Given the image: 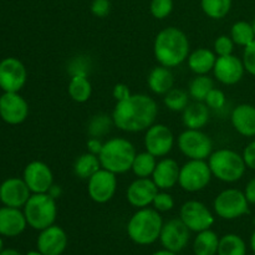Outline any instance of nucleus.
I'll return each mask as SVG.
<instances>
[{
	"label": "nucleus",
	"instance_id": "obj_5",
	"mask_svg": "<svg viewBox=\"0 0 255 255\" xmlns=\"http://www.w3.org/2000/svg\"><path fill=\"white\" fill-rule=\"evenodd\" d=\"M212 174L224 183H236L246 174L247 164L243 154L231 148H221L212 152L208 158Z\"/></svg>",
	"mask_w": 255,
	"mask_h": 255
},
{
	"label": "nucleus",
	"instance_id": "obj_39",
	"mask_svg": "<svg viewBox=\"0 0 255 255\" xmlns=\"http://www.w3.org/2000/svg\"><path fill=\"white\" fill-rule=\"evenodd\" d=\"M152 206H153V208L156 209V211H158L159 213H164V212H169L173 209L174 199L173 197L169 193H167L166 191H161L156 194Z\"/></svg>",
	"mask_w": 255,
	"mask_h": 255
},
{
	"label": "nucleus",
	"instance_id": "obj_43",
	"mask_svg": "<svg viewBox=\"0 0 255 255\" xmlns=\"http://www.w3.org/2000/svg\"><path fill=\"white\" fill-rule=\"evenodd\" d=\"M243 158L248 168L255 171V139L248 143L243 151Z\"/></svg>",
	"mask_w": 255,
	"mask_h": 255
},
{
	"label": "nucleus",
	"instance_id": "obj_42",
	"mask_svg": "<svg viewBox=\"0 0 255 255\" xmlns=\"http://www.w3.org/2000/svg\"><path fill=\"white\" fill-rule=\"evenodd\" d=\"M111 11L110 0H94L91 2V12L96 17H106Z\"/></svg>",
	"mask_w": 255,
	"mask_h": 255
},
{
	"label": "nucleus",
	"instance_id": "obj_45",
	"mask_svg": "<svg viewBox=\"0 0 255 255\" xmlns=\"http://www.w3.org/2000/svg\"><path fill=\"white\" fill-rule=\"evenodd\" d=\"M86 146H87V152L99 156L100 152H101L102 149V146H104V142H102L100 138H97V137H90Z\"/></svg>",
	"mask_w": 255,
	"mask_h": 255
},
{
	"label": "nucleus",
	"instance_id": "obj_34",
	"mask_svg": "<svg viewBox=\"0 0 255 255\" xmlns=\"http://www.w3.org/2000/svg\"><path fill=\"white\" fill-rule=\"evenodd\" d=\"M233 0H201L204 14L213 20H221L229 14Z\"/></svg>",
	"mask_w": 255,
	"mask_h": 255
},
{
	"label": "nucleus",
	"instance_id": "obj_19",
	"mask_svg": "<svg viewBox=\"0 0 255 255\" xmlns=\"http://www.w3.org/2000/svg\"><path fill=\"white\" fill-rule=\"evenodd\" d=\"M67 234L61 227L52 226L40 231L37 237V251L44 255H61L67 247Z\"/></svg>",
	"mask_w": 255,
	"mask_h": 255
},
{
	"label": "nucleus",
	"instance_id": "obj_27",
	"mask_svg": "<svg viewBox=\"0 0 255 255\" xmlns=\"http://www.w3.org/2000/svg\"><path fill=\"white\" fill-rule=\"evenodd\" d=\"M67 92L71 100L77 104L89 101L92 95V85L87 75H74L71 76L67 87Z\"/></svg>",
	"mask_w": 255,
	"mask_h": 255
},
{
	"label": "nucleus",
	"instance_id": "obj_40",
	"mask_svg": "<svg viewBox=\"0 0 255 255\" xmlns=\"http://www.w3.org/2000/svg\"><path fill=\"white\" fill-rule=\"evenodd\" d=\"M204 104L209 107L211 110H221L226 106L227 104V97L226 94L222 91L221 89H212L211 92L207 95Z\"/></svg>",
	"mask_w": 255,
	"mask_h": 255
},
{
	"label": "nucleus",
	"instance_id": "obj_20",
	"mask_svg": "<svg viewBox=\"0 0 255 255\" xmlns=\"http://www.w3.org/2000/svg\"><path fill=\"white\" fill-rule=\"evenodd\" d=\"M159 189L152 178H137L128 186L126 198L132 207L137 209L146 208L153 203Z\"/></svg>",
	"mask_w": 255,
	"mask_h": 255
},
{
	"label": "nucleus",
	"instance_id": "obj_15",
	"mask_svg": "<svg viewBox=\"0 0 255 255\" xmlns=\"http://www.w3.org/2000/svg\"><path fill=\"white\" fill-rule=\"evenodd\" d=\"M22 179L31 193H47L54 186V173L42 161H32L27 163L22 172Z\"/></svg>",
	"mask_w": 255,
	"mask_h": 255
},
{
	"label": "nucleus",
	"instance_id": "obj_18",
	"mask_svg": "<svg viewBox=\"0 0 255 255\" xmlns=\"http://www.w3.org/2000/svg\"><path fill=\"white\" fill-rule=\"evenodd\" d=\"M31 194V191L22 178L10 177L0 184V201L2 206L21 209Z\"/></svg>",
	"mask_w": 255,
	"mask_h": 255
},
{
	"label": "nucleus",
	"instance_id": "obj_48",
	"mask_svg": "<svg viewBox=\"0 0 255 255\" xmlns=\"http://www.w3.org/2000/svg\"><path fill=\"white\" fill-rule=\"evenodd\" d=\"M0 255H22L20 252H17L16 249H2V252L0 253Z\"/></svg>",
	"mask_w": 255,
	"mask_h": 255
},
{
	"label": "nucleus",
	"instance_id": "obj_47",
	"mask_svg": "<svg viewBox=\"0 0 255 255\" xmlns=\"http://www.w3.org/2000/svg\"><path fill=\"white\" fill-rule=\"evenodd\" d=\"M47 193H49L51 197H54L55 199H57V198H60V197H61L62 191H61V188H60L59 186L54 184V186H52L51 188H50V191L47 192Z\"/></svg>",
	"mask_w": 255,
	"mask_h": 255
},
{
	"label": "nucleus",
	"instance_id": "obj_16",
	"mask_svg": "<svg viewBox=\"0 0 255 255\" xmlns=\"http://www.w3.org/2000/svg\"><path fill=\"white\" fill-rule=\"evenodd\" d=\"M189 232L191 231L188 227L182 222L181 218L169 219L168 222L163 223L159 241L164 249L173 253H179L188 244Z\"/></svg>",
	"mask_w": 255,
	"mask_h": 255
},
{
	"label": "nucleus",
	"instance_id": "obj_38",
	"mask_svg": "<svg viewBox=\"0 0 255 255\" xmlns=\"http://www.w3.org/2000/svg\"><path fill=\"white\" fill-rule=\"evenodd\" d=\"M234 41L232 40L231 35H221L214 40V50L217 56H227V55H232L234 51Z\"/></svg>",
	"mask_w": 255,
	"mask_h": 255
},
{
	"label": "nucleus",
	"instance_id": "obj_17",
	"mask_svg": "<svg viewBox=\"0 0 255 255\" xmlns=\"http://www.w3.org/2000/svg\"><path fill=\"white\" fill-rule=\"evenodd\" d=\"M213 74L221 84L232 86L242 81L246 74V67H244L243 60L239 59L236 55L218 56L214 65Z\"/></svg>",
	"mask_w": 255,
	"mask_h": 255
},
{
	"label": "nucleus",
	"instance_id": "obj_22",
	"mask_svg": "<svg viewBox=\"0 0 255 255\" xmlns=\"http://www.w3.org/2000/svg\"><path fill=\"white\" fill-rule=\"evenodd\" d=\"M179 171H181V167L176 159L163 157L161 161L157 162L151 178L158 187L159 191H168L178 184Z\"/></svg>",
	"mask_w": 255,
	"mask_h": 255
},
{
	"label": "nucleus",
	"instance_id": "obj_24",
	"mask_svg": "<svg viewBox=\"0 0 255 255\" xmlns=\"http://www.w3.org/2000/svg\"><path fill=\"white\" fill-rule=\"evenodd\" d=\"M211 119V109L204 102L193 101L182 112V122L187 128L202 129Z\"/></svg>",
	"mask_w": 255,
	"mask_h": 255
},
{
	"label": "nucleus",
	"instance_id": "obj_7",
	"mask_svg": "<svg viewBox=\"0 0 255 255\" xmlns=\"http://www.w3.org/2000/svg\"><path fill=\"white\" fill-rule=\"evenodd\" d=\"M213 209L219 218L233 221L249 213V202L243 191L228 188L214 198Z\"/></svg>",
	"mask_w": 255,
	"mask_h": 255
},
{
	"label": "nucleus",
	"instance_id": "obj_3",
	"mask_svg": "<svg viewBox=\"0 0 255 255\" xmlns=\"http://www.w3.org/2000/svg\"><path fill=\"white\" fill-rule=\"evenodd\" d=\"M136 154L131 141L124 137H114L104 142L99 158L102 168L115 174H122L131 171Z\"/></svg>",
	"mask_w": 255,
	"mask_h": 255
},
{
	"label": "nucleus",
	"instance_id": "obj_10",
	"mask_svg": "<svg viewBox=\"0 0 255 255\" xmlns=\"http://www.w3.org/2000/svg\"><path fill=\"white\" fill-rule=\"evenodd\" d=\"M27 81V70L16 57H5L0 61V90L2 92H20Z\"/></svg>",
	"mask_w": 255,
	"mask_h": 255
},
{
	"label": "nucleus",
	"instance_id": "obj_41",
	"mask_svg": "<svg viewBox=\"0 0 255 255\" xmlns=\"http://www.w3.org/2000/svg\"><path fill=\"white\" fill-rule=\"evenodd\" d=\"M242 60H243L246 71L255 76V40L252 44H249L248 46L244 47Z\"/></svg>",
	"mask_w": 255,
	"mask_h": 255
},
{
	"label": "nucleus",
	"instance_id": "obj_6",
	"mask_svg": "<svg viewBox=\"0 0 255 255\" xmlns=\"http://www.w3.org/2000/svg\"><path fill=\"white\" fill-rule=\"evenodd\" d=\"M27 226L35 231H42L52 226L57 217L56 199L49 193H32L24 206Z\"/></svg>",
	"mask_w": 255,
	"mask_h": 255
},
{
	"label": "nucleus",
	"instance_id": "obj_14",
	"mask_svg": "<svg viewBox=\"0 0 255 255\" xmlns=\"http://www.w3.org/2000/svg\"><path fill=\"white\" fill-rule=\"evenodd\" d=\"M29 116V104L19 92H2L0 96V119L7 125L22 124Z\"/></svg>",
	"mask_w": 255,
	"mask_h": 255
},
{
	"label": "nucleus",
	"instance_id": "obj_49",
	"mask_svg": "<svg viewBox=\"0 0 255 255\" xmlns=\"http://www.w3.org/2000/svg\"><path fill=\"white\" fill-rule=\"evenodd\" d=\"M152 255H177V253H173L171 251H167V249H163V251H158Z\"/></svg>",
	"mask_w": 255,
	"mask_h": 255
},
{
	"label": "nucleus",
	"instance_id": "obj_54",
	"mask_svg": "<svg viewBox=\"0 0 255 255\" xmlns=\"http://www.w3.org/2000/svg\"><path fill=\"white\" fill-rule=\"evenodd\" d=\"M254 226H255V218H254Z\"/></svg>",
	"mask_w": 255,
	"mask_h": 255
},
{
	"label": "nucleus",
	"instance_id": "obj_25",
	"mask_svg": "<svg viewBox=\"0 0 255 255\" xmlns=\"http://www.w3.org/2000/svg\"><path fill=\"white\" fill-rule=\"evenodd\" d=\"M216 52L207 47H198L189 54L187 62L188 67L196 75H208L213 71L217 61Z\"/></svg>",
	"mask_w": 255,
	"mask_h": 255
},
{
	"label": "nucleus",
	"instance_id": "obj_55",
	"mask_svg": "<svg viewBox=\"0 0 255 255\" xmlns=\"http://www.w3.org/2000/svg\"><path fill=\"white\" fill-rule=\"evenodd\" d=\"M0 206H1V201H0Z\"/></svg>",
	"mask_w": 255,
	"mask_h": 255
},
{
	"label": "nucleus",
	"instance_id": "obj_37",
	"mask_svg": "<svg viewBox=\"0 0 255 255\" xmlns=\"http://www.w3.org/2000/svg\"><path fill=\"white\" fill-rule=\"evenodd\" d=\"M173 0H151L149 11L152 16L158 20H163L173 11Z\"/></svg>",
	"mask_w": 255,
	"mask_h": 255
},
{
	"label": "nucleus",
	"instance_id": "obj_52",
	"mask_svg": "<svg viewBox=\"0 0 255 255\" xmlns=\"http://www.w3.org/2000/svg\"><path fill=\"white\" fill-rule=\"evenodd\" d=\"M2 249H4V243H2L1 236H0V253H1V252H2Z\"/></svg>",
	"mask_w": 255,
	"mask_h": 255
},
{
	"label": "nucleus",
	"instance_id": "obj_26",
	"mask_svg": "<svg viewBox=\"0 0 255 255\" xmlns=\"http://www.w3.org/2000/svg\"><path fill=\"white\" fill-rule=\"evenodd\" d=\"M147 84L153 94L164 96L169 90L173 89L174 76L171 69L159 65L151 70L148 77H147Z\"/></svg>",
	"mask_w": 255,
	"mask_h": 255
},
{
	"label": "nucleus",
	"instance_id": "obj_33",
	"mask_svg": "<svg viewBox=\"0 0 255 255\" xmlns=\"http://www.w3.org/2000/svg\"><path fill=\"white\" fill-rule=\"evenodd\" d=\"M218 255H247L246 242L238 234H226L219 239Z\"/></svg>",
	"mask_w": 255,
	"mask_h": 255
},
{
	"label": "nucleus",
	"instance_id": "obj_29",
	"mask_svg": "<svg viewBox=\"0 0 255 255\" xmlns=\"http://www.w3.org/2000/svg\"><path fill=\"white\" fill-rule=\"evenodd\" d=\"M219 239L216 232L207 229L197 234L193 243V252L196 255H216L218 253Z\"/></svg>",
	"mask_w": 255,
	"mask_h": 255
},
{
	"label": "nucleus",
	"instance_id": "obj_51",
	"mask_svg": "<svg viewBox=\"0 0 255 255\" xmlns=\"http://www.w3.org/2000/svg\"><path fill=\"white\" fill-rule=\"evenodd\" d=\"M26 255H44V254L39 251H30V252H27Z\"/></svg>",
	"mask_w": 255,
	"mask_h": 255
},
{
	"label": "nucleus",
	"instance_id": "obj_12",
	"mask_svg": "<svg viewBox=\"0 0 255 255\" xmlns=\"http://www.w3.org/2000/svg\"><path fill=\"white\" fill-rule=\"evenodd\" d=\"M146 151L157 158L168 156L174 147V136L168 126L163 124H153L144 134Z\"/></svg>",
	"mask_w": 255,
	"mask_h": 255
},
{
	"label": "nucleus",
	"instance_id": "obj_28",
	"mask_svg": "<svg viewBox=\"0 0 255 255\" xmlns=\"http://www.w3.org/2000/svg\"><path fill=\"white\" fill-rule=\"evenodd\" d=\"M101 162L99 156L94 153H82L76 158L74 163V173L80 179H86L89 181L99 169H101Z\"/></svg>",
	"mask_w": 255,
	"mask_h": 255
},
{
	"label": "nucleus",
	"instance_id": "obj_35",
	"mask_svg": "<svg viewBox=\"0 0 255 255\" xmlns=\"http://www.w3.org/2000/svg\"><path fill=\"white\" fill-rule=\"evenodd\" d=\"M189 99H191V96H189L188 91L173 87L163 96V104L171 111L183 112L184 109L191 104Z\"/></svg>",
	"mask_w": 255,
	"mask_h": 255
},
{
	"label": "nucleus",
	"instance_id": "obj_31",
	"mask_svg": "<svg viewBox=\"0 0 255 255\" xmlns=\"http://www.w3.org/2000/svg\"><path fill=\"white\" fill-rule=\"evenodd\" d=\"M212 89H214V81L212 77L208 75H196V77L189 82L188 94L193 101L204 102Z\"/></svg>",
	"mask_w": 255,
	"mask_h": 255
},
{
	"label": "nucleus",
	"instance_id": "obj_32",
	"mask_svg": "<svg viewBox=\"0 0 255 255\" xmlns=\"http://www.w3.org/2000/svg\"><path fill=\"white\" fill-rule=\"evenodd\" d=\"M231 37L234 44L238 46L246 47L255 40V32L252 22L246 21V20H239L232 25Z\"/></svg>",
	"mask_w": 255,
	"mask_h": 255
},
{
	"label": "nucleus",
	"instance_id": "obj_1",
	"mask_svg": "<svg viewBox=\"0 0 255 255\" xmlns=\"http://www.w3.org/2000/svg\"><path fill=\"white\" fill-rule=\"evenodd\" d=\"M158 105L144 94H132L124 101L117 102L112 112V120L119 129L136 133L148 129L156 122Z\"/></svg>",
	"mask_w": 255,
	"mask_h": 255
},
{
	"label": "nucleus",
	"instance_id": "obj_50",
	"mask_svg": "<svg viewBox=\"0 0 255 255\" xmlns=\"http://www.w3.org/2000/svg\"><path fill=\"white\" fill-rule=\"evenodd\" d=\"M251 247H252V251L255 254V231L252 234V238H251Z\"/></svg>",
	"mask_w": 255,
	"mask_h": 255
},
{
	"label": "nucleus",
	"instance_id": "obj_21",
	"mask_svg": "<svg viewBox=\"0 0 255 255\" xmlns=\"http://www.w3.org/2000/svg\"><path fill=\"white\" fill-rule=\"evenodd\" d=\"M27 222L20 208L0 207V236L14 238L26 229Z\"/></svg>",
	"mask_w": 255,
	"mask_h": 255
},
{
	"label": "nucleus",
	"instance_id": "obj_44",
	"mask_svg": "<svg viewBox=\"0 0 255 255\" xmlns=\"http://www.w3.org/2000/svg\"><path fill=\"white\" fill-rule=\"evenodd\" d=\"M112 95H114V99L116 100L117 102L124 101V100H127L132 95L131 90L127 85L125 84H116L114 87V91H112Z\"/></svg>",
	"mask_w": 255,
	"mask_h": 255
},
{
	"label": "nucleus",
	"instance_id": "obj_2",
	"mask_svg": "<svg viewBox=\"0 0 255 255\" xmlns=\"http://www.w3.org/2000/svg\"><path fill=\"white\" fill-rule=\"evenodd\" d=\"M153 54L162 66L173 69L182 65L191 54L186 32L176 26L164 27L154 39Z\"/></svg>",
	"mask_w": 255,
	"mask_h": 255
},
{
	"label": "nucleus",
	"instance_id": "obj_36",
	"mask_svg": "<svg viewBox=\"0 0 255 255\" xmlns=\"http://www.w3.org/2000/svg\"><path fill=\"white\" fill-rule=\"evenodd\" d=\"M112 125L115 126L112 116H109L106 114H97L90 119L89 124H87V133L90 134V137L101 138L109 133Z\"/></svg>",
	"mask_w": 255,
	"mask_h": 255
},
{
	"label": "nucleus",
	"instance_id": "obj_4",
	"mask_svg": "<svg viewBox=\"0 0 255 255\" xmlns=\"http://www.w3.org/2000/svg\"><path fill=\"white\" fill-rule=\"evenodd\" d=\"M163 221L154 208H141L131 217L127 224V234L138 246L153 244L161 236Z\"/></svg>",
	"mask_w": 255,
	"mask_h": 255
},
{
	"label": "nucleus",
	"instance_id": "obj_11",
	"mask_svg": "<svg viewBox=\"0 0 255 255\" xmlns=\"http://www.w3.org/2000/svg\"><path fill=\"white\" fill-rule=\"evenodd\" d=\"M179 218L182 219L184 224L188 227L191 232H199L211 229L214 224V216L208 207L203 202L196 201H187L183 203L179 211Z\"/></svg>",
	"mask_w": 255,
	"mask_h": 255
},
{
	"label": "nucleus",
	"instance_id": "obj_13",
	"mask_svg": "<svg viewBox=\"0 0 255 255\" xmlns=\"http://www.w3.org/2000/svg\"><path fill=\"white\" fill-rule=\"evenodd\" d=\"M87 193L89 197L99 204L111 201L117 191V174L101 168L89 179Z\"/></svg>",
	"mask_w": 255,
	"mask_h": 255
},
{
	"label": "nucleus",
	"instance_id": "obj_46",
	"mask_svg": "<svg viewBox=\"0 0 255 255\" xmlns=\"http://www.w3.org/2000/svg\"><path fill=\"white\" fill-rule=\"evenodd\" d=\"M243 192L248 199L249 204H255V177L246 184V188Z\"/></svg>",
	"mask_w": 255,
	"mask_h": 255
},
{
	"label": "nucleus",
	"instance_id": "obj_30",
	"mask_svg": "<svg viewBox=\"0 0 255 255\" xmlns=\"http://www.w3.org/2000/svg\"><path fill=\"white\" fill-rule=\"evenodd\" d=\"M157 157L149 152L144 151L141 153H137L132 163L131 171L133 172L137 178H149L153 174L154 168L157 166Z\"/></svg>",
	"mask_w": 255,
	"mask_h": 255
},
{
	"label": "nucleus",
	"instance_id": "obj_23",
	"mask_svg": "<svg viewBox=\"0 0 255 255\" xmlns=\"http://www.w3.org/2000/svg\"><path fill=\"white\" fill-rule=\"evenodd\" d=\"M232 126L244 137H255V106L241 104L232 111Z\"/></svg>",
	"mask_w": 255,
	"mask_h": 255
},
{
	"label": "nucleus",
	"instance_id": "obj_8",
	"mask_svg": "<svg viewBox=\"0 0 255 255\" xmlns=\"http://www.w3.org/2000/svg\"><path fill=\"white\" fill-rule=\"evenodd\" d=\"M211 168L208 162L202 159H188V162L181 167L178 184L183 191L188 193L201 192L208 187L212 181Z\"/></svg>",
	"mask_w": 255,
	"mask_h": 255
},
{
	"label": "nucleus",
	"instance_id": "obj_9",
	"mask_svg": "<svg viewBox=\"0 0 255 255\" xmlns=\"http://www.w3.org/2000/svg\"><path fill=\"white\" fill-rule=\"evenodd\" d=\"M178 148L188 159L207 161L213 152V142L202 129L187 128L179 134Z\"/></svg>",
	"mask_w": 255,
	"mask_h": 255
},
{
	"label": "nucleus",
	"instance_id": "obj_53",
	"mask_svg": "<svg viewBox=\"0 0 255 255\" xmlns=\"http://www.w3.org/2000/svg\"><path fill=\"white\" fill-rule=\"evenodd\" d=\"M252 25H253V29H254V32H255V17H254L253 21H252Z\"/></svg>",
	"mask_w": 255,
	"mask_h": 255
}]
</instances>
